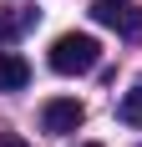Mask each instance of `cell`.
<instances>
[{"label":"cell","mask_w":142,"mask_h":147,"mask_svg":"<svg viewBox=\"0 0 142 147\" xmlns=\"http://www.w3.org/2000/svg\"><path fill=\"white\" fill-rule=\"evenodd\" d=\"M117 117L127 122V127H142V86H132L122 102H117Z\"/></svg>","instance_id":"8992f818"},{"label":"cell","mask_w":142,"mask_h":147,"mask_svg":"<svg viewBox=\"0 0 142 147\" xmlns=\"http://www.w3.org/2000/svg\"><path fill=\"white\" fill-rule=\"evenodd\" d=\"M0 147H30L26 137H15V132H0Z\"/></svg>","instance_id":"52a82bcc"},{"label":"cell","mask_w":142,"mask_h":147,"mask_svg":"<svg viewBox=\"0 0 142 147\" xmlns=\"http://www.w3.org/2000/svg\"><path fill=\"white\" fill-rule=\"evenodd\" d=\"M81 122H86V107L76 102V96H51V102L41 107V127H46L51 137H66V132H76Z\"/></svg>","instance_id":"3957f363"},{"label":"cell","mask_w":142,"mask_h":147,"mask_svg":"<svg viewBox=\"0 0 142 147\" xmlns=\"http://www.w3.org/2000/svg\"><path fill=\"white\" fill-rule=\"evenodd\" d=\"M91 20L107 30H117L122 41H142V10L132 0H97L91 5Z\"/></svg>","instance_id":"7a4b0ae2"},{"label":"cell","mask_w":142,"mask_h":147,"mask_svg":"<svg viewBox=\"0 0 142 147\" xmlns=\"http://www.w3.org/2000/svg\"><path fill=\"white\" fill-rule=\"evenodd\" d=\"M86 147H101V142H86Z\"/></svg>","instance_id":"ba28073f"},{"label":"cell","mask_w":142,"mask_h":147,"mask_svg":"<svg viewBox=\"0 0 142 147\" xmlns=\"http://www.w3.org/2000/svg\"><path fill=\"white\" fill-rule=\"evenodd\" d=\"M36 20H41V10H30V5H0V46H10L26 30H36Z\"/></svg>","instance_id":"277c9868"},{"label":"cell","mask_w":142,"mask_h":147,"mask_svg":"<svg viewBox=\"0 0 142 147\" xmlns=\"http://www.w3.org/2000/svg\"><path fill=\"white\" fill-rule=\"evenodd\" d=\"M30 81V61L15 51H0V91H26Z\"/></svg>","instance_id":"5b68a950"},{"label":"cell","mask_w":142,"mask_h":147,"mask_svg":"<svg viewBox=\"0 0 142 147\" xmlns=\"http://www.w3.org/2000/svg\"><path fill=\"white\" fill-rule=\"evenodd\" d=\"M97 61H101V46L91 36H76V30L56 36V46H51V71L56 76H86V71H97Z\"/></svg>","instance_id":"6da1fadb"}]
</instances>
